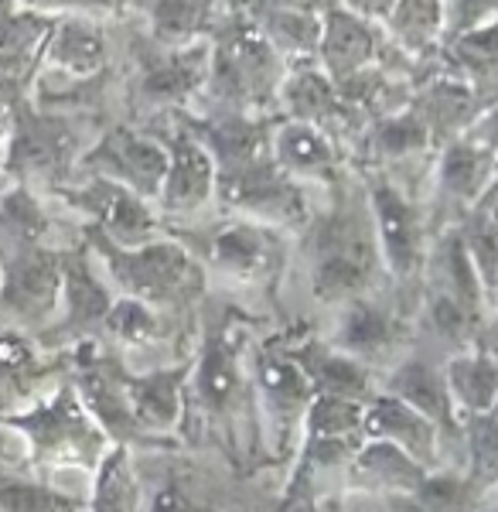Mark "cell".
I'll return each mask as SVG.
<instances>
[{
  "label": "cell",
  "instance_id": "ee69618b",
  "mask_svg": "<svg viewBox=\"0 0 498 512\" xmlns=\"http://www.w3.org/2000/svg\"><path fill=\"white\" fill-rule=\"evenodd\" d=\"M4 437H7V427H4V420H0V444H4ZM0 461H7L4 448H0ZM7 465H11V461H7Z\"/></svg>",
  "mask_w": 498,
  "mask_h": 512
},
{
  "label": "cell",
  "instance_id": "cb8c5ba5",
  "mask_svg": "<svg viewBox=\"0 0 498 512\" xmlns=\"http://www.w3.org/2000/svg\"><path fill=\"white\" fill-rule=\"evenodd\" d=\"M277 117L314 123V127L328 130L345 151L355 140V134L365 127V120L345 103L335 79H331L318 62L287 69L284 86H280V96H277Z\"/></svg>",
  "mask_w": 498,
  "mask_h": 512
},
{
  "label": "cell",
  "instance_id": "f6af8a7d",
  "mask_svg": "<svg viewBox=\"0 0 498 512\" xmlns=\"http://www.w3.org/2000/svg\"><path fill=\"white\" fill-rule=\"evenodd\" d=\"M4 130H7V113H0V137H4Z\"/></svg>",
  "mask_w": 498,
  "mask_h": 512
},
{
  "label": "cell",
  "instance_id": "8d00e7d4",
  "mask_svg": "<svg viewBox=\"0 0 498 512\" xmlns=\"http://www.w3.org/2000/svg\"><path fill=\"white\" fill-rule=\"evenodd\" d=\"M365 403L314 393L304 414L301 441H365Z\"/></svg>",
  "mask_w": 498,
  "mask_h": 512
},
{
  "label": "cell",
  "instance_id": "836d02e7",
  "mask_svg": "<svg viewBox=\"0 0 498 512\" xmlns=\"http://www.w3.org/2000/svg\"><path fill=\"white\" fill-rule=\"evenodd\" d=\"M441 55L475 89L481 106L498 103V18H488L461 35L447 38Z\"/></svg>",
  "mask_w": 498,
  "mask_h": 512
},
{
  "label": "cell",
  "instance_id": "603a6c76",
  "mask_svg": "<svg viewBox=\"0 0 498 512\" xmlns=\"http://www.w3.org/2000/svg\"><path fill=\"white\" fill-rule=\"evenodd\" d=\"M52 28L55 14L24 4L0 21V113H11L18 103L31 99L35 79L45 65Z\"/></svg>",
  "mask_w": 498,
  "mask_h": 512
},
{
  "label": "cell",
  "instance_id": "5b68a950",
  "mask_svg": "<svg viewBox=\"0 0 498 512\" xmlns=\"http://www.w3.org/2000/svg\"><path fill=\"white\" fill-rule=\"evenodd\" d=\"M82 233L116 294L140 297L157 311L178 318H198L205 297H209V277L178 236L164 233L144 246H116L86 226Z\"/></svg>",
  "mask_w": 498,
  "mask_h": 512
},
{
  "label": "cell",
  "instance_id": "7a4b0ae2",
  "mask_svg": "<svg viewBox=\"0 0 498 512\" xmlns=\"http://www.w3.org/2000/svg\"><path fill=\"white\" fill-rule=\"evenodd\" d=\"M215 158V209L301 233L311 219V188L287 175L273 158V120L253 113L185 110L178 113Z\"/></svg>",
  "mask_w": 498,
  "mask_h": 512
},
{
  "label": "cell",
  "instance_id": "6da1fadb",
  "mask_svg": "<svg viewBox=\"0 0 498 512\" xmlns=\"http://www.w3.org/2000/svg\"><path fill=\"white\" fill-rule=\"evenodd\" d=\"M270 321L239 301L205 297L198 311V342L188 376V410L181 444L212 451L236 472L273 478L263 451L260 407H256L249 345ZM277 482V478H273Z\"/></svg>",
  "mask_w": 498,
  "mask_h": 512
},
{
  "label": "cell",
  "instance_id": "8992f818",
  "mask_svg": "<svg viewBox=\"0 0 498 512\" xmlns=\"http://www.w3.org/2000/svg\"><path fill=\"white\" fill-rule=\"evenodd\" d=\"M24 448V465L41 475L82 472L93 475L103 454L113 448L110 434L89 414L79 390L65 376L55 390L38 396L24 410L0 417Z\"/></svg>",
  "mask_w": 498,
  "mask_h": 512
},
{
  "label": "cell",
  "instance_id": "d4e9b609",
  "mask_svg": "<svg viewBox=\"0 0 498 512\" xmlns=\"http://www.w3.org/2000/svg\"><path fill=\"white\" fill-rule=\"evenodd\" d=\"M65 376V352H48L35 335L0 325V417L24 410Z\"/></svg>",
  "mask_w": 498,
  "mask_h": 512
},
{
  "label": "cell",
  "instance_id": "b9f144b4",
  "mask_svg": "<svg viewBox=\"0 0 498 512\" xmlns=\"http://www.w3.org/2000/svg\"><path fill=\"white\" fill-rule=\"evenodd\" d=\"M481 512H498V482L488 489V495H485V506H481Z\"/></svg>",
  "mask_w": 498,
  "mask_h": 512
},
{
  "label": "cell",
  "instance_id": "8fae6325",
  "mask_svg": "<svg viewBox=\"0 0 498 512\" xmlns=\"http://www.w3.org/2000/svg\"><path fill=\"white\" fill-rule=\"evenodd\" d=\"M212 38L192 41V45H157L137 31L130 41V79L127 103L140 120H164L174 113L195 110L202 99L205 79H209Z\"/></svg>",
  "mask_w": 498,
  "mask_h": 512
},
{
  "label": "cell",
  "instance_id": "f546056e",
  "mask_svg": "<svg viewBox=\"0 0 498 512\" xmlns=\"http://www.w3.org/2000/svg\"><path fill=\"white\" fill-rule=\"evenodd\" d=\"M144 21V35L157 45H192V41L212 38L229 18L222 0H130Z\"/></svg>",
  "mask_w": 498,
  "mask_h": 512
},
{
  "label": "cell",
  "instance_id": "ffe728a7",
  "mask_svg": "<svg viewBox=\"0 0 498 512\" xmlns=\"http://www.w3.org/2000/svg\"><path fill=\"white\" fill-rule=\"evenodd\" d=\"M192 355L181 362H168V366H154V369L127 366V373H123L130 410H134L140 434H144V448L181 444V427H185V410H188Z\"/></svg>",
  "mask_w": 498,
  "mask_h": 512
},
{
  "label": "cell",
  "instance_id": "bcb514c9",
  "mask_svg": "<svg viewBox=\"0 0 498 512\" xmlns=\"http://www.w3.org/2000/svg\"><path fill=\"white\" fill-rule=\"evenodd\" d=\"M4 185H7V178H4V175H0V188H4Z\"/></svg>",
  "mask_w": 498,
  "mask_h": 512
},
{
  "label": "cell",
  "instance_id": "f35d334b",
  "mask_svg": "<svg viewBox=\"0 0 498 512\" xmlns=\"http://www.w3.org/2000/svg\"><path fill=\"white\" fill-rule=\"evenodd\" d=\"M464 134H468L471 140H478V144L485 147V151L498 161V103L485 106V110L478 113L475 123H471V127L464 130Z\"/></svg>",
  "mask_w": 498,
  "mask_h": 512
},
{
  "label": "cell",
  "instance_id": "60d3db41",
  "mask_svg": "<svg viewBox=\"0 0 498 512\" xmlns=\"http://www.w3.org/2000/svg\"><path fill=\"white\" fill-rule=\"evenodd\" d=\"M284 7H294V11H307V14H325L328 7H335L338 0H277Z\"/></svg>",
  "mask_w": 498,
  "mask_h": 512
},
{
  "label": "cell",
  "instance_id": "1f68e13d",
  "mask_svg": "<svg viewBox=\"0 0 498 512\" xmlns=\"http://www.w3.org/2000/svg\"><path fill=\"white\" fill-rule=\"evenodd\" d=\"M379 24L389 45L417 65L441 52L447 38V0H396Z\"/></svg>",
  "mask_w": 498,
  "mask_h": 512
},
{
  "label": "cell",
  "instance_id": "4fadbf2b",
  "mask_svg": "<svg viewBox=\"0 0 498 512\" xmlns=\"http://www.w3.org/2000/svg\"><path fill=\"white\" fill-rule=\"evenodd\" d=\"M65 243H7L0 246V325L41 335L55 321L62 297Z\"/></svg>",
  "mask_w": 498,
  "mask_h": 512
},
{
  "label": "cell",
  "instance_id": "e575fe53",
  "mask_svg": "<svg viewBox=\"0 0 498 512\" xmlns=\"http://www.w3.org/2000/svg\"><path fill=\"white\" fill-rule=\"evenodd\" d=\"M89 512H140L144 509V475L137 448L113 444L89 475Z\"/></svg>",
  "mask_w": 498,
  "mask_h": 512
},
{
  "label": "cell",
  "instance_id": "7c38bea8",
  "mask_svg": "<svg viewBox=\"0 0 498 512\" xmlns=\"http://www.w3.org/2000/svg\"><path fill=\"white\" fill-rule=\"evenodd\" d=\"M116 291L99 267L93 246L79 226V236L62 246V297L55 321L38 335L41 349L69 352L82 342H96L103 335V321L110 315Z\"/></svg>",
  "mask_w": 498,
  "mask_h": 512
},
{
  "label": "cell",
  "instance_id": "9a60e30c",
  "mask_svg": "<svg viewBox=\"0 0 498 512\" xmlns=\"http://www.w3.org/2000/svg\"><path fill=\"white\" fill-rule=\"evenodd\" d=\"M331 311H335V321H331V332L325 338L342 352L365 362L369 369H376L379 379L413 349L417 318L406 315L393 291L352 297V301L338 304Z\"/></svg>",
  "mask_w": 498,
  "mask_h": 512
},
{
  "label": "cell",
  "instance_id": "4316f807",
  "mask_svg": "<svg viewBox=\"0 0 498 512\" xmlns=\"http://www.w3.org/2000/svg\"><path fill=\"white\" fill-rule=\"evenodd\" d=\"M365 437L369 441H389L396 448L420 461L427 468L451 465V451H447V437L430 417H423L417 407H410L400 396L379 390L365 403Z\"/></svg>",
  "mask_w": 498,
  "mask_h": 512
},
{
  "label": "cell",
  "instance_id": "3957f363",
  "mask_svg": "<svg viewBox=\"0 0 498 512\" xmlns=\"http://www.w3.org/2000/svg\"><path fill=\"white\" fill-rule=\"evenodd\" d=\"M321 192L325 202L314 205L307 226L297 233L314 301L338 308L352 297L389 291L362 175L348 168Z\"/></svg>",
  "mask_w": 498,
  "mask_h": 512
},
{
  "label": "cell",
  "instance_id": "e0dca14e",
  "mask_svg": "<svg viewBox=\"0 0 498 512\" xmlns=\"http://www.w3.org/2000/svg\"><path fill=\"white\" fill-rule=\"evenodd\" d=\"M82 175L110 178L157 202L168 175V144L140 123H106L79 161Z\"/></svg>",
  "mask_w": 498,
  "mask_h": 512
},
{
  "label": "cell",
  "instance_id": "ab89813d",
  "mask_svg": "<svg viewBox=\"0 0 498 512\" xmlns=\"http://www.w3.org/2000/svg\"><path fill=\"white\" fill-rule=\"evenodd\" d=\"M338 4L352 7V11H359V14H365V18H372V21H383L386 14L393 11L396 0H338Z\"/></svg>",
  "mask_w": 498,
  "mask_h": 512
},
{
  "label": "cell",
  "instance_id": "484cf974",
  "mask_svg": "<svg viewBox=\"0 0 498 512\" xmlns=\"http://www.w3.org/2000/svg\"><path fill=\"white\" fill-rule=\"evenodd\" d=\"M290 349L301 359L314 393L345 396V400L369 403L379 393V373L359 362L355 355L331 345L325 335H318L304 321H290Z\"/></svg>",
  "mask_w": 498,
  "mask_h": 512
},
{
  "label": "cell",
  "instance_id": "f1b7e54d",
  "mask_svg": "<svg viewBox=\"0 0 498 512\" xmlns=\"http://www.w3.org/2000/svg\"><path fill=\"white\" fill-rule=\"evenodd\" d=\"M430 468L420 465L413 454L389 441H369L355 451L345 475V495H372V499H406L417 492Z\"/></svg>",
  "mask_w": 498,
  "mask_h": 512
},
{
  "label": "cell",
  "instance_id": "30bf717a",
  "mask_svg": "<svg viewBox=\"0 0 498 512\" xmlns=\"http://www.w3.org/2000/svg\"><path fill=\"white\" fill-rule=\"evenodd\" d=\"M284 76L287 62L277 55V48L246 18L229 14L212 35L209 79H205L202 99L209 103V110L277 117Z\"/></svg>",
  "mask_w": 498,
  "mask_h": 512
},
{
  "label": "cell",
  "instance_id": "9c48e42d",
  "mask_svg": "<svg viewBox=\"0 0 498 512\" xmlns=\"http://www.w3.org/2000/svg\"><path fill=\"white\" fill-rule=\"evenodd\" d=\"M359 175L369 195L372 222H376L389 291L406 315L417 318L423 270H427L430 243H434L430 209L420 198V188L406 185L389 171H359Z\"/></svg>",
  "mask_w": 498,
  "mask_h": 512
},
{
  "label": "cell",
  "instance_id": "4dcf8cb0",
  "mask_svg": "<svg viewBox=\"0 0 498 512\" xmlns=\"http://www.w3.org/2000/svg\"><path fill=\"white\" fill-rule=\"evenodd\" d=\"M45 69L76 79H93L110 72V38L96 14H58L48 38Z\"/></svg>",
  "mask_w": 498,
  "mask_h": 512
},
{
  "label": "cell",
  "instance_id": "277c9868",
  "mask_svg": "<svg viewBox=\"0 0 498 512\" xmlns=\"http://www.w3.org/2000/svg\"><path fill=\"white\" fill-rule=\"evenodd\" d=\"M168 233L178 236L202 263L209 294L212 287H226L229 294L263 297L267 304L277 301L297 239L287 229L226 212L212 222H198L195 233L188 226H168Z\"/></svg>",
  "mask_w": 498,
  "mask_h": 512
},
{
  "label": "cell",
  "instance_id": "44dd1931",
  "mask_svg": "<svg viewBox=\"0 0 498 512\" xmlns=\"http://www.w3.org/2000/svg\"><path fill=\"white\" fill-rule=\"evenodd\" d=\"M410 110L427 123L437 151L451 140H458L464 130L475 123V117L485 106L478 103L475 89L464 82L458 72L447 65L441 52L413 65L410 72Z\"/></svg>",
  "mask_w": 498,
  "mask_h": 512
},
{
  "label": "cell",
  "instance_id": "7bdbcfd3",
  "mask_svg": "<svg viewBox=\"0 0 498 512\" xmlns=\"http://www.w3.org/2000/svg\"><path fill=\"white\" fill-rule=\"evenodd\" d=\"M21 7V0H0V21L7 18V14H14Z\"/></svg>",
  "mask_w": 498,
  "mask_h": 512
},
{
  "label": "cell",
  "instance_id": "5bb4252c",
  "mask_svg": "<svg viewBox=\"0 0 498 512\" xmlns=\"http://www.w3.org/2000/svg\"><path fill=\"white\" fill-rule=\"evenodd\" d=\"M52 198L72 216H79V226L106 236L116 246H144L168 233V222H164L151 198L130 192L127 185H116L110 178L79 171Z\"/></svg>",
  "mask_w": 498,
  "mask_h": 512
},
{
  "label": "cell",
  "instance_id": "74e56055",
  "mask_svg": "<svg viewBox=\"0 0 498 512\" xmlns=\"http://www.w3.org/2000/svg\"><path fill=\"white\" fill-rule=\"evenodd\" d=\"M495 11H498V0H447V38L495 18Z\"/></svg>",
  "mask_w": 498,
  "mask_h": 512
},
{
  "label": "cell",
  "instance_id": "d6a6232c",
  "mask_svg": "<svg viewBox=\"0 0 498 512\" xmlns=\"http://www.w3.org/2000/svg\"><path fill=\"white\" fill-rule=\"evenodd\" d=\"M444 379L461 420L492 414L498 400V352L488 345L451 352L444 359Z\"/></svg>",
  "mask_w": 498,
  "mask_h": 512
},
{
  "label": "cell",
  "instance_id": "ac0fdd59",
  "mask_svg": "<svg viewBox=\"0 0 498 512\" xmlns=\"http://www.w3.org/2000/svg\"><path fill=\"white\" fill-rule=\"evenodd\" d=\"M444 359L441 349H434L423 338H413V349L403 355L396 366H389L379 390L400 396L410 407H417L423 417H430L447 437V451H451V465L464 468V420L454 410V400L447 393L444 379Z\"/></svg>",
  "mask_w": 498,
  "mask_h": 512
},
{
  "label": "cell",
  "instance_id": "52a82bcc",
  "mask_svg": "<svg viewBox=\"0 0 498 512\" xmlns=\"http://www.w3.org/2000/svg\"><path fill=\"white\" fill-rule=\"evenodd\" d=\"M96 120L99 117L41 110L31 99H24L7 113L0 175L41 195H55L79 175L82 154L103 130L96 127Z\"/></svg>",
  "mask_w": 498,
  "mask_h": 512
},
{
  "label": "cell",
  "instance_id": "7dc6e473",
  "mask_svg": "<svg viewBox=\"0 0 498 512\" xmlns=\"http://www.w3.org/2000/svg\"><path fill=\"white\" fill-rule=\"evenodd\" d=\"M492 414H495V417H498V400H495V407H492Z\"/></svg>",
  "mask_w": 498,
  "mask_h": 512
},
{
  "label": "cell",
  "instance_id": "83f0119b",
  "mask_svg": "<svg viewBox=\"0 0 498 512\" xmlns=\"http://www.w3.org/2000/svg\"><path fill=\"white\" fill-rule=\"evenodd\" d=\"M273 158L290 178L307 188H325L352 168L348 151L328 130L290 117L273 120Z\"/></svg>",
  "mask_w": 498,
  "mask_h": 512
},
{
  "label": "cell",
  "instance_id": "7402d4cb",
  "mask_svg": "<svg viewBox=\"0 0 498 512\" xmlns=\"http://www.w3.org/2000/svg\"><path fill=\"white\" fill-rule=\"evenodd\" d=\"M396 65V69H410L400 52L386 41L383 24L365 18L345 4H335L321 14V41H318V65L335 82H342L355 72L369 69V65Z\"/></svg>",
  "mask_w": 498,
  "mask_h": 512
},
{
  "label": "cell",
  "instance_id": "2e32d148",
  "mask_svg": "<svg viewBox=\"0 0 498 512\" xmlns=\"http://www.w3.org/2000/svg\"><path fill=\"white\" fill-rule=\"evenodd\" d=\"M151 130L161 134V140L168 144V175H164L161 195L154 202L164 222L181 226V222L202 216L205 209H215L219 175H215V158L209 147L192 134V127L178 113L154 120Z\"/></svg>",
  "mask_w": 498,
  "mask_h": 512
},
{
  "label": "cell",
  "instance_id": "ba28073f",
  "mask_svg": "<svg viewBox=\"0 0 498 512\" xmlns=\"http://www.w3.org/2000/svg\"><path fill=\"white\" fill-rule=\"evenodd\" d=\"M249 369H253L256 407H260L267 472L277 478V485H284L294 454L301 448L304 414L314 400L311 379L290 349V325H267L253 338Z\"/></svg>",
  "mask_w": 498,
  "mask_h": 512
},
{
  "label": "cell",
  "instance_id": "d6986e66",
  "mask_svg": "<svg viewBox=\"0 0 498 512\" xmlns=\"http://www.w3.org/2000/svg\"><path fill=\"white\" fill-rule=\"evenodd\" d=\"M498 175V161L478 140L461 134L458 140L444 144L430 164V222L434 233L444 226H458L464 212L478 205V198L488 192V185Z\"/></svg>",
  "mask_w": 498,
  "mask_h": 512
},
{
  "label": "cell",
  "instance_id": "c3c4849f",
  "mask_svg": "<svg viewBox=\"0 0 498 512\" xmlns=\"http://www.w3.org/2000/svg\"><path fill=\"white\" fill-rule=\"evenodd\" d=\"M495 18H498V11H495Z\"/></svg>",
  "mask_w": 498,
  "mask_h": 512
},
{
  "label": "cell",
  "instance_id": "d590c367",
  "mask_svg": "<svg viewBox=\"0 0 498 512\" xmlns=\"http://www.w3.org/2000/svg\"><path fill=\"white\" fill-rule=\"evenodd\" d=\"M0 512H89L86 495L58 489L52 475L0 461Z\"/></svg>",
  "mask_w": 498,
  "mask_h": 512
}]
</instances>
